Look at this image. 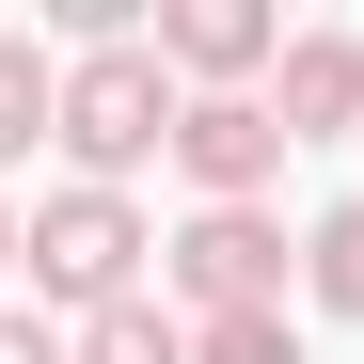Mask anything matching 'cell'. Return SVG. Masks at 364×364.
<instances>
[{
	"label": "cell",
	"mask_w": 364,
	"mask_h": 364,
	"mask_svg": "<svg viewBox=\"0 0 364 364\" xmlns=\"http://www.w3.org/2000/svg\"><path fill=\"white\" fill-rule=\"evenodd\" d=\"M143 254H159V237H143V206H127V191H80V174H64V191L32 206V237H16V269L64 301V317L143 301Z\"/></svg>",
	"instance_id": "2"
},
{
	"label": "cell",
	"mask_w": 364,
	"mask_h": 364,
	"mask_svg": "<svg viewBox=\"0 0 364 364\" xmlns=\"http://www.w3.org/2000/svg\"><path fill=\"white\" fill-rule=\"evenodd\" d=\"M16 237H32V222H16V206H0V269H16Z\"/></svg>",
	"instance_id": "12"
},
{
	"label": "cell",
	"mask_w": 364,
	"mask_h": 364,
	"mask_svg": "<svg viewBox=\"0 0 364 364\" xmlns=\"http://www.w3.org/2000/svg\"><path fill=\"white\" fill-rule=\"evenodd\" d=\"M174 111H191V80L159 64V32L80 48L64 64V159H80V191H127L143 159H174Z\"/></svg>",
	"instance_id": "1"
},
{
	"label": "cell",
	"mask_w": 364,
	"mask_h": 364,
	"mask_svg": "<svg viewBox=\"0 0 364 364\" xmlns=\"http://www.w3.org/2000/svg\"><path fill=\"white\" fill-rule=\"evenodd\" d=\"M174 301H191V317H269V301H285V222L269 206H191Z\"/></svg>",
	"instance_id": "3"
},
{
	"label": "cell",
	"mask_w": 364,
	"mask_h": 364,
	"mask_svg": "<svg viewBox=\"0 0 364 364\" xmlns=\"http://www.w3.org/2000/svg\"><path fill=\"white\" fill-rule=\"evenodd\" d=\"M301 285H317L333 317H364V206H333L317 237H301Z\"/></svg>",
	"instance_id": "9"
},
{
	"label": "cell",
	"mask_w": 364,
	"mask_h": 364,
	"mask_svg": "<svg viewBox=\"0 0 364 364\" xmlns=\"http://www.w3.org/2000/svg\"><path fill=\"white\" fill-rule=\"evenodd\" d=\"M80 364H191V333L159 301H111V317H80Z\"/></svg>",
	"instance_id": "8"
},
{
	"label": "cell",
	"mask_w": 364,
	"mask_h": 364,
	"mask_svg": "<svg viewBox=\"0 0 364 364\" xmlns=\"http://www.w3.org/2000/svg\"><path fill=\"white\" fill-rule=\"evenodd\" d=\"M174 174H191L206 206H254L269 174H285V127H269V95H191V111H174Z\"/></svg>",
	"instance_id": "4"
},
{
	"label": "cell",
	"mask_w": 364,
	"mask_h": 364,
	"mask_svg": "<svg viewBox=\"0 0 364 364\" xmlns=\"http://www.w3.org/2000/svg\"><path fill=\"white\" fill-rule=\"evenodd\" d=\"M269 127H285V143L364 127V32H285V64H269Z\"/></svg>",
	"instance_id": "6"
},
{
	"label": "cell",
	"mask_w": 364,
	"mask_h": 364,
	"mask_svg": "<svg viewBox=\"0 0 364 364\" xmlns=\"http://www.w3.org/2000/svg\"><path fill=\"white\" fill-rule=\"evenodd\" d=\"M191 364H301V333H285V301L269 317H191Z\"/></svg>",
	"instance_id": "10"
},
{
	"label": "cell",
	"mask_w": 364,
	"mask_h": 364,
	"mask_svg": "<svg viewBox=\"0 0 364 364\" xmlns=\"http://www.w3.org/2000/svg\"><path fill=\"white\" fill-rule=\"evenodd\" d=\"M159 64L191 95H237L254 64H285V16H269V0H174V16H159Z\"/></svg>",
	"instance_id": "5"
},
{
	"label": "cell",
	"mask_w": 364,
	"mask_h": 364,
	"mask_svg": "<svg viewBox=\"0 0 364 364\" xmlns=\"http://www.w3.org/2000/svg\"><path fill=\"white\" fill-rule=\"evenodd\" d=\"M32 143H64V64H48L32 32H0V174H16Z\"/></svg>",
	"instance_id": "7"
},
{
	"label": "cell",
	"mask_w": 364,
	"mask_h": 364,
	"mask_svg": "<svg viewBox=\"0 0 364 364\" xmlns=\"http://www.w3.org/2000/svg\"><path fill=\"white\" fill-rule=\"evenodd\" d=\"M0 364H80V348L48 333V317H16V301H0Z\"/></svg>",
	"instance_id": "11"
}]
</instances>
